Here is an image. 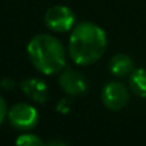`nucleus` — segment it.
I'll return each instance as SVG.
<instances>
[{
  "mask_svg": "<svg viewBox=\"0 0 146 146\" xmlns=\"http://www.w3.org/2000/svg\"><path fill=\"white\" fill-rule=\"evenodd\" d=\"M105 48L106 34L98 24L84 21L78 24L70 36V57L78 65L94 64L104 54Z\"/></svg>",
  "mask_w": 146,
  "mask_h": 146,
  "instance_id": "nucleus-1",
  "label": "nucleus"
},
{
  "mask_svg": "<svg viewBox=\"0 0 146 146\" xmlns=\"http://www.w3.org/2000/svg\"><path fill=\"white\" fill-rule=\"evenodd\" d=\"M27 54L33 65L46 75L60 72L67 62L64 46L51 34H37L27 46Z\"/></svg>",
  "mask_w": 146,
  "mask_h": 146,
  "instance_id": "nucleus-2",
  "label": "nucleus"
},
{
  "mask_svg": "<svg viewBox=\"0 0 146 146\" xmlns=\"http://www.w3.org/2000/svg\"><path fill=\"white\" fill-rule=\"evenodd\" d=\"M7 118L13 128L19 131H30L38 122V112L33 105L19 102L7 111Z\"/></svg>",
  "mask_w": 146,
  "mask_h": 146,
  "instance_id": "nucleus-3",
  "label": "nucleus"
},
{
  "mask_svg": "<svg viewBox=\"0 0 146 146\" xmlns=\"http://www.w3.org/2000/svg\"><path fill=\"white\" fill-rule=\"evenodd\" d=\"M44 21L50 30L57 33H64L72 29L75 23V14L70 7L62 4H55L46 11Z\"/></svg>",
  "mask_w": 146,
  "mask_h": 146,
  "instance_id": "nucleus-4",
  "label": "nucleus"
},
{
  "mask_svg": "<svg viewBox=\"0 0 146 146\" xmlns=\"http://www.w3.org/2000/svg\"><path fill=\"white\" fill-rule=\"evenodd\" d=\"M129 101V92L121 82H108L102 90V102L111 111L122 109Z\"/></svg>",
  "mask_w": 146,
  "mask_h": 146,
  "instance_id": "nucleus-5",
  "label": "nucleus"
},
{
  "mask_svg": "<svg viewBox=\"0 0 146 146\" xmlns=\"http://www.w3.org/2000/svg\"><path fill=\"white\" fill-rule=\"evenodd\" d=\"M58 82H60V87L62 88V91L68 95H81L88 88L85 77L81 72L71 70V68H68L60 74Z\"/></svg>",
  "mask_w": 146,
  "mask_h": 146,
  "instance_id": "nucleus-6",
  "label": "nucleus"
},
{
  "mask_svg": "<svg viewBox=\"0 0 146 146\" xmlns=\"http://www.w3.org/2000/svg\"><path fill=\"white\" fill-rule=\"evenodd\" d=\"M20 87H21V91L30 98L31 101H36L38 104H43L47 99V95H48L47 85L41 80L29 78V80L23 81Z\"/></svg>",
  "mask_w": 146,
  "mask_h": 146,
  "instance_id": "nucleus-7",
  "label": "nucleus"
},
{
  "mask_svg": "<svg viewBox=\"0 0 146 146\" xmlns=\"http://www.w3.org/2000/svg\"><path fill=\"white\" fill-rule=\"evenodd\" d=\"M109 71L116 77L129 75L133 71V61L126 54H116L109 61Z\"/></svg>",
  "mask_w": 146,
  "mask_h": 146,
  "instance_id": "nucleus-8",
  "label": "nucleus"
},
{
  "mask_svg": "<svg viewBox=\"0 0 146 146\" xmlns=\"http://www.w3.org/2000/svg\"><path fill=\"white\" fill-rule=\"evenodd\" d=\"M129 87L131 90L142 98H146V70L138 68L131 72L129 77Z\"/></svg>",
  "mask_w": 146,
  "mask_h": 146,
  "instance_id": "nucleus-9",
  "label": "nucleus"
},
{
  "mask_svg": "<svg viewBox=\"0 0 146 146\" xmlns=\"http://www.w3.org/2000/svg\"><path fill=\"white\" fill-rule=\"evenodd\" d=\"M16 146H47V143L34 133H23L16 138Z\"/></svg>",
  "mask_w": 146,
  "mask_h": 146,
  "instance_id": "nucleus-10",
  "label": "nucleus"
},
{
  "mask_svg": "<svg viewBox=\"0 0 146 146\" xmlns=\"http://www.w3.org/2000/svg\"><path fill=\"white\" fill-rule=\"evenodd\" d=\"M7 105H6V101L0 97V123L4 121V118L7 116Z\"/></svg>",
  "mask_w": 146,
  "mask_h": 146,
  "instance_id": "nucleus-11",
  "label": "nucleus"
},
{
  "mask_svg": "<svg viewBox=\"0 0 146 146\" xmlns=\"http://www.w3.org/2000/svg\"><path fill=\"white\" fill-rule=\"evenodd\" d=\"M47 146H68L64 141H58V139H55V141H51L48 142V145Z\"/></svg>",
  "mask_w": 146,
  "mask_h": 146,
  "instance_id": "nucleus-12",
  "label": "nucleus"
}]
</instances>
